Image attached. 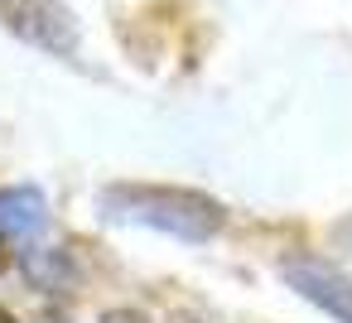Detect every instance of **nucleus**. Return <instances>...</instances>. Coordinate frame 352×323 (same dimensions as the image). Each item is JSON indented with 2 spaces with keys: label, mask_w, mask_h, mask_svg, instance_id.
<instances>
[{
  "label": "nucleus",
  "mask_w": 352,
  "mask_h": 323,
  "mask_svg": "<svg viewBox=\"0 0 352 323\" xmlns=\"http://www.w3.org/2000/svg\"><path fill=\"white\" fill-rule=\"evenodd\" d=\"M107 222H135L150 232H169L179 241H212L227 222L222 203L193 188H150V183H111L97 198Z\"/></svg>",
  "instance_id": "1"
},
{
  "label": "nucleus",
  "mask_w": 352,
  "mask_h": 323,
  "mask_svg": "<svg viewBox=\"0 0 352 323\" xmlns=\"http://www.w3.org/2000/svg\"><path fill=\"white\" fill-rule=\"evenodd\" d=\"M20 270H25V280H30L34 289H44V294H63V289L78 285V265H73V256L58 251V246H34V251H25Z\"/></svg>",
  "instance_id": "5"
},
{
  "label": "nucleus",
  "mask_w": 352,
  "mask_h": 323,
  "mask_svg": "<svg viewBox=\"0 0 352 323\" xmlns=\"http://www.w3.org/2000/svg\"><path fill=\"white\" fill-rule=\"evenodd\" d=\"M0 323H15V313H10V309H0Z\"/></svg>",
  "instance_id": "8"
},
{
  "label": "nucleus",
  "mask_w": 352,
  "mask_h": 323,
  "mask_svg": "<svg viewBox=\"0 0 352 323\" xmlns=\"http://www.w3.org/2000/svg\"><path fill=\"white\" fill-rule=\"evenodd\" d=\"M0 25H6L20 44L54 54V58H73L82 44L78 15L63 0H0Z\"/></svg>",
  "instance_id": "2"
},
{
  "label": "nucleus",
  "mask_w": 352,
  "mask_h": 323,
  "mask_svg": "<svg viewBox=\"0 0 352 323\" xmlns=\"http://www.w3.org/2000/svg\"><path fill=\"white\" fill-rule=\"evenodd\" d=\"M280 275H285V285H289L299 299H309L314 309H323V313L338 318V323H352V280H347L338 265H328V260H318V256H289V260L280 265Z\"/></svg>",
  "instance_id": "3"
},
{
  "label": "nucleus",
  "mask_w": 352,
  "mask_h": 323,
  "mask_svg": "<svg viewBox=\"0 0 352 323\" xmlns=\"http://www.w3.org/2000/svg\"><path fill=\"white\" fill-rule=\"evenodd\" d=\"M39 323H68L63 313H39Z\"/></svg>",
  "instance_id": "7"
},
{
  "label": "nucleus",
  "mask_w": 352,
  "mask_h": 323,
  "mask_svg": "<svg viewBox=\"0 0 352 323\" xmlns=\"http://www.w3.org/2000/svg\"><path fill=\"white\" fill-rule=\"evenodd\" d=\"M44 217H49V203H44L39 188H30V183L0 188V241H6V236H30V232H39Z\"/></svg>",
  "instance_id": "4"
},
{
  "label": "nucleus",
  "mask_w": 352,
  "mask_h": 323,
  "mask_svg": "<svg viewBox=\"0 0 352 323\" xmlns=\"http://www.w3.org/2000/svg\"><path fill=\"white\" fill-rule=\"evenodd\" d=\"M102 323H150V318L135 309H111V313H102Z\"/></svg>",
  "instance_id": "6"
}]
</instances>
